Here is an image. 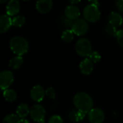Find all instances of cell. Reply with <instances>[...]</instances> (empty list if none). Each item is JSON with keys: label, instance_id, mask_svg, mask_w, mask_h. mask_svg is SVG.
<instances>
[{"label": "cell", "instance_id": "27", "mask_svg": "<svg viewBox=\"0 0 123 123\" xmlns=\"http://www.w3.org/2000/svg\"><path fill=\"white\" fill-rule=\"evenodd\" d=\"M116 37H117V40L118 44L123 48V30H118Z\"/></svg>", "mask_w": 123, "mask_h": 123}, {"label": "cell", "instance_id": "17", "mask_svg": "<svg viewBox=\"0 0 123 123\" xmlns=\"http://www.w3.org/2000/svg\"><path fill=\"white\" fill-rule=\"evenodd\" d=\"M23 63V58H22V55H17L16 57H14L9 61V66L13 69H18L21 67V66Z\"/></svg>", "mask_w": 123, "mask_h": 123}, {"label": "cell", "instance_id": "11", "mask_svg": "<svg viewBox=\"0 0 123 123\" xmlns=\"http://www.w3.org/2000/svg\"><path fill=\"white\" fill-rule=\"evenodd\" d=\"M79 68L84 75H89L94 70V62L90 58H86L81 62Z\"/></svg>", "mask_w": 123, "mask_h": 123}, {"label": "cell", "instance_id": "33", "mask_svg": "<svg viewBox=\"0 0 123 123\" xmlns=\"http://www.w3.org/2000/svg\"><path fill=\"white\" fill-rule=\"evenodd\" d=\"M89 2H91L92 4H95L97 5H99V0H88Z\"/></svg>", "mask_w": 123, "mask_h": 123}, {"label": "cell", "instance_id": "13", "mask_svg": "<svg viewBox=\"0 0 123 123\" xmlns=\"http://www.w3.org/2000/svg\"><path fill=\"white\" fill-rule=\"evenodd\" d=\"M65 16L71 19H76L80 16V10L75 5H69L65 9Z\"/></svg>", "mask_w": 123, "mask_h": 123}, {"label": "cell", "instance_id": "24", "mask_svg": "<svg viewBox=\"0 0 123 123\" xmlns=\"http://www.w3.org/2000/svg\"><path fill=\"white\" fill-rule=\"evenodd\" d=\"M45 95L51 99H55V92L53 87H49L45 91Z\"/></svg>", "mask_w": 123, "mask_h": 123}, {"label": "cell", "instance_id": "14", "mask_svg": "<svg viewBox=\"0 0 123 123\" xmlns=\"http://www.w3.org/2000/svg\"><path fill=\"white\" fill-rule=\"evenodd\" d=\"M8 14L1 15L0 17V32L4 33L6 32L10 27L12 25V19L9 17Z\"/></svg>", "mask_w": 123, "mask_h": 123}, {"label": "cell", "instance_id": "4", "mask_svg": "<svg viewBox=\"0 0 123 123\" xmlns=\"http://www.w3.org/2000/svg\"><path fill=\"white\" fill-rule=\"evenodd\" d=\"M75 50L79 55L81 57H87L89 56L92 52V46L88 39L81 38L76 42Z\"/></svg>", "mask_w": 123, "mask_h": 123}, {"label": "cell", "instance_id": "31", "mask_svg": "<svg viewBox=\"0 0 123 123\" xmlns=\"http://www.w3.org/2000/svg\"><path fill=\"white\" fill-rule=\"evenodd\" d=\"M69 1L72 4H78L81 1V0H69Z\"/></svg>", "mask_w": 123, "mask_h": 123}, {"label": "cell", "instance_id": "6", "mask_svg": "<svg viewBox=\"0 0 123 123\" xmlns=\"http://www.w3.org/2000/svg\"><path fill=\"white\" fill-rule=\"evenodd\" d=\"M45 108L40 105H33L30 112V115L32 120L37 123H44L45 122Z\"/></svg>", "mask_w": 123, "mask_h": 123}, {"label": "cell", "instance_id": "12", "mask_svg": "<svg viewBox=\"0 0 123 123\" xmlns=\"http://www.w3.org/2000/svg\"><path fill=\"white\" fill-rule=\"evenodd\" d=\"M20 10V4L17 0H10L6 7V14L9 16H14L17 14Z\"/></svg>", "mask_w": 123, "mask_h": 123}, {"label": "cell", "instance_id": "9", "mask_svg": "<svg viewBox=\"0 0 123 123\" xmlns=\"http://www.w3.org/2000/svg\"><path fill=\"white\" fill-rule=\"evenodd\" d=\"M45 95V91L44 90L43 87L40 85H37L34 86L30 91L31 99L37 102H41L44 99Z\"/></svg>", "mask_w": 123, "mask_h": 123}, {"label": "cell", "instance_id": "7", "mask_svg": "<svg viewBox=\"0 0 123 123\" xmlns=\"http://www.w3.org/2000/svg\"><path fill=\"white\" fill-rule=\"evenodd\" d=\"M14 81V75L9 71H4L0 74V87L2 90L8 89Z\"/></svg>", "mask_w": 123, "mask_h": 123}, {"label": "cell", "instance_id": "26", "mask_svg": "<svg viewBox=\"0 0 123 123\" xmlns=\"http://www.w3.org/2000/svg\"><path fill=\"white\" fill-rule=\"evenodd\" d=\"M86 114V112L77 110H76V122L82 121V120L84 119Z\"/></svg>", "mask_w": 123, "mask_h": 123}, {"label": "cell", "instance_id": "28", "mask_svg": "<svg viewBox=\"0 0 123 123\" xmlns=\"http://www.w3.org/2000/svg\"><path fill=\"white\" fill-rule=\"evenodd\" d=\"M63 24L64 25V27H72V25H73V22H72V19H68V17H66V18H63Z\"/></svg>", "mask_w": 123, "mask_h": 123}, {"label": "cell", "instance_id": "35", "mask_svg": "<svg viewBox=\"0 0 123 123\" xmlns=\"http://www.w3.org/2000/svg\"><path fill=\"white\" fill-rule=\"evenodd\" d=\"M23 1H30V0H23Z\"/></svg>", "mask_w": 123, "mask_h": 123}, {"label": "cell", "instance_id": "29", "mask_svg": "<svg viewBox=\"0 0 123 123\" xmlns=\"http://www.w3.org/2000/svg\"><path fill=\"white\" fill-rule=\"evenodd\" d=\"M76 110H72L68 113V119H69L71 122H76Z\"/></svg>", "mask_w": 123, "mask_h": 123}, {"label": "cell", "instance_id": "10", "mask_svg": "<svg viewBox=\"0 0 123 123\" xmlns=\"http://www.w3.org/2000/svg\"><path fill=\"white\" fill-rule=\"evenodd\" d=\"M53 8L52 0H37L36 3V9L40 14H46Z\"/></svg>", "mask_w": 123, "mask_h": 123}, {"label": "cell", "instance_id": "30", "mask_svg": "<svg viewBox=\"0 0 123 123\" xmlns=\"http://www.w3.org/2000/svg\"><path fill=\"white\" fill-rule=\"evenodd\" d=\"M116 6L119 11L123 12V0H117L116 1Z\"/></svg>", "mask_w": 123, "mask_h": 123}, {"label": "cell", "instance_id": "20", "mask_svg": "<svg viewBox=\"0 0 123 123\" xmlns=\"http://www.w3.org/2000/svg\"><path fill=\"white\" fill-rule=\"evenodd\" d=\"M105 32L110 36L112 37H116L117 36V27L111 25L110 23L107 24L106 26H105Z\"/></svg>", "mask_w": 123, "mask_h": 123}, {"label": "cell", "instance_id": "1", "mask_svg": "<svg viewBox=\"0 0 123 123\" xmlns=\"http://www.w3.org/2000/svg\"><path fill=\"white\" fill-rule=\"evenodd\" d=\"M74 105L78 110L86 113L89 112L94 106V101L92 97L85 92L77 93L73 99Z\"/></svg>", "mask_w": 123, "mask_h": 123}, {"label": "cell", "instance_id": "21", "mask_svg": "<svg viewBox=\"0 0 123 123\" xmlns=\"http://www.w3.org/2000/svg\"><path fill=\"white\" fill-rule=\"evenodd\" d=\"M25 24V18L23 16H17L12 19V25L17 27H21Z\"/></svg>", "mask_w": 123, "mask_h": 123}, {"label": "cell", "instance_id": "19", "mask_svg": "<svg viewBox=\"0 0 123 123\" xmlns=\"http://www.w3.org/2000/svg\"><path fill=\"white\" fill-rule=\"evenodd\" d=\"M74 32L71 29L66 30L65 31L63 32L61 35V39L63 41L66 43H71L74 40Z\"/></svg>", "mask_w": 123, "mask_h": 123}, {"label": "cell", "instance_id": "22", "mask_svg": "<svg viewBox=\"0 0 123 123\" xmlns=\"http://www.w3.org/2000/svg\"><path fill=\"white\" fill-rule=\"evenodd\" d=\"M19 122V116L14 115V114H9V115H6L3 120V123H18Z\"/></svg>", "mask_w": 123, "mask_h": 123}, {"label": "cell", "instance_id": "34", "mask_svg": "<svg viewBox=\"0 0 123 123\" xmlns=\"http://www.w3.org/2000/svg\"><path fill=\"white\" fill-rule=\"evenodd\" d=\"M7 0H0V2L1 3V4H3V3H4V2H6Z\"/></svg>", "mask_w": 123, "mask_h": 123}, {"label": "cell", "instance_id": "5", "mask_svg": "<svg viewBox=\"0 0 123 123\" xmlns=\"http://www.w3.org/2000/svg\"><path fill=\"white\" fill-rule=\"evenodd\" d=\"M88 21L84 19H76L72 25L71 30L75 35L81 36L85 35L89 30V24Z\"/></svg>", "mask_w": 123, "mask_h": 123}, {"label": "cell", "instance_id": "16", "mask_svg": "<svg viewBox=\"0 0 123 123\" xmlns=\"http://www.w3.org/2000/svg\"><path fill=\"white\" fill-rule=\"evenodd\" d=\"M30 110L29 109V107L27 104L22 103L20 104L17 108V115L19 116V118H25L30 113Z\"/></svg>", "mask_w": 123, "mask_h": 123}, {"label": "cell", "instance_id": "3", "mask_svg": "<svg viewBox=\"0 0 123 123\" xmlns=\"http://www.w3.org/2000/svg\"><path fill=\"white\" fill-rule=\"evenodd\" d=\"M84 19L89 22H97L101 17V12L98 5L91 4L87 5L83 11Z\"/></svg>", "mask_w": 123, "mask_h": 123}, {"label": "cell", "instance_id": "25", "mask_svg": "<svg viewBox=\"0 0 123 123\" xmlns=\"http://www.w3.org/2000/svg\"><path fill=\"white\" fill-rule=\"evenodd\" d=\"M63 120L59 115H53L48 120V123H63Z\"/></svg>", "mask_w": 123, "mask_h": 123}, {"label": "cell", "instance_id": "23", "mask_svg": "<svg viewBox=\"0 0 123 123\" xmlns=\"http://www.w3.org/2000/svg\"><path fill=\"white\" fill-rule=\"evenodd\" d=\"M89 58L94 62V63H98L101 60V55L97 51H93L89 55Z\"/></svg>", "mask_w": 123, "mask_h": 123}, {"label": "cell", "instance_id": "15", "mask_svg": "<svg viewBox=\"0 0 123 123\" xmlns=\"http://www.w3.org/2000/svg\"><path fill=\"white\" fill-rule=\"evenodd\" d=\"M123 22V18L121 16V14L117 12H112L110 14L109 16V23L111 25L115 26V27H119L120 26Z\"/></svg>", "mask_w": 123, "mask_h": 123}, {"label": "cell", "instance_id": "32", "mask_svg": "<svg viewBox=\"0 0 123 123\" xmlns=\"http://www.w3.org/2000/svg\"><path fill=\"white\" fill-rule=\"evenodd\" d=\"M19 123H29V120H26L25 118H20V119H19Z\"/></svg>", "mask_w": 123, "mask_h": 123}, {"label": "cell", "instance_id": "18", "mask_svg": "<svg viewBox=\"0 0 123 123\" xmlns=\"http://www.w3.org/2000/svg\"><path fill=\"white\" fill-rule=\"evenodd\" d=\"M3 95H4V99L7 102H12L15 101L17 97V94L16 92L13 89H6L4 90Z\"/></svg>", "mask_w": 123, "mask_h": 123}, {"label": "cell", "instance_id": "8", "mask_svg": "<svg viewBox=\"0 0 123 123\" xmlns=\"http://www.w3.org/2000/svg\"><path fill=\"white\" fill-rule=\"evenodd\" d=\"M88 113L89 120L92 123H102L105 120V113L99 108H92Z\"/></svg>", "mask_w": 123, "mask_h": 123}, {"label": "cell", "instance_id": "2", "mask_svg": "<svg viewBox=\"0 0 123 123\" xmlns=\"http://www.w3.org/2000/svg\"><path fill=\"white\" fill-rule=\"evenodd\" d=\"M9 46L12 52L17 55H23L29 48L27 40L21 36L13 37L9 42Z\"/></svg>", "mask_w": 123, "mask_h": 123}, {"label": "cell", "instance_id": "36", "mask_svg": "<svg viewBox=\"0 0 123 123\" xmlns=\"http://www.w3.org/2000/svg\"></svg>", "mask_w": 123, "mask_h": 123}]
</instances>
